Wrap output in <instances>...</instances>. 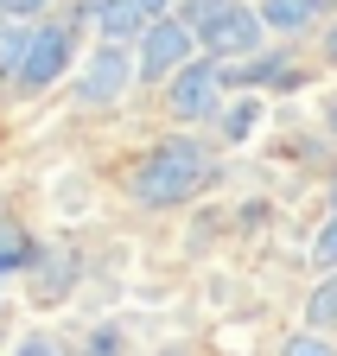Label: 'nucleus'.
I'll use <instances>...</instances> for the list:
<instances>
[{
  "instance_id": "nucleus-1",
  "label": "nucleus",
  "mask_w": 337,
  "mask_h": 356,
  "mask_svg": "<svg viewBox=\"0 0 337 356\" xmlns=\"http://www.w3.org/2000/svg\"><path fill=\"white\" fill-rule=\"evenodd\" d=\"M210 178H217V159H210L204 140H191V134H172V140H153L134 172H128V197L140 210H179L191 204L197 191H210Z\"/></svg>"
},
{
  "instance_id": "nucleus-2",
  "label": "nucleus",
  "mask_w": 337,
  "mask_h": 356,
  "mask_svg": "<svg viewBox=\"0 0 337 356\" xmlns=\"http://www.w3.org/2000/svg\"><path fill=\"white\" fill-rule=\"evenodd\" d=\"M191 32L210 58H255L261 44V7H248V0H191Z\"/></svg>"
},
{
  "instance_id": "nucleus-3",
  "label": "nucleus",
  "mask_w": 337,
  "mask_h": 356,
  "mask_svg": "<svg viewBox=\"0 0 337 356\" xmlns=\"http://www.w3.org/2000/svg\"><path fill=\"white\" fill-rule=\"evenodd\" d=\"M140 83V58L128 51V44H96L90 58H83V70H76V102L83 108H108V102H121L128 89Z\"/></svg>"
},
{
  "instance_id": "nucleus-4",
  "label": "nucleus",
  "mask_w": 337,
  "mask_h": 356,
  "mask_svg": "<svg viewBox=\"0 0 337 356\" xmlns=\"http://www.w3.org/2000/svg\"><path fill=\"white\" fill-rule=\"evenodd\" d=\"M191 51H197L191 19H179V13L153 19V26L140 32V44H134V58H140V83H172V76L191 64Z\"/></svg>"
},
{
  "instance_id": "nucleus-5",
  "label": "nucleus",
  "mask_w": 337,
  "mask_h": 356,
  "mask_svg": "<svg viewBox=\"0 0 337 356\" xmlns=\"http://www.w3.org/2000/svg\"><path fill=\"white\" fill-rule=\"evenodd\" d=\"M223 64L217 58H191L172 83H165V108H172V121H210L223 115Z\"/></svg>"
},
{
  "instance_id": "nucleus-6",
  "label": "nucleus",
  "mask_w": 337,
  "mask_h": 356,
  "mask_svg": "<svg viewBox=\"0 0 337 356\" xmlns=\"http://www.w3.org/2000/svg\"><path fill=\"white\" fill-rule=\"evenodd\" d=\"M70 51H76V38H70V26L64 19H51V26H32V44H26V58H19V89H51L64 70H70Z\"/></svg>"
},
{
  "instance_id": "nucleus-7",
  "label": "nucleus",
  "mask_w": 337,
  "mask_h": 356,
  "mask_svg": "<svg viewBox=\"0 0 337 356\" xmlns=\"http://www.w3.org/2000/svg\"><path fill=\"white\" fill-rule=\"evenodd\" d=\"M90 19H96V32H102L108 44H134L159 13H153V0H96Z\"/></svg>"
},
{
  "instance_id": "nucleus-8",
  "label": "nucleus",
  "mask_w": 337,
  "mask_h": 356,
  "mask_svg": "<svg viewBox=\"0 0 337 356\" xmlns=\"http://www.w3.org/2000/svg\"><path fill=\"white\" fill-rule=\"evenodd\" d=\"M318 13H324V0H261V26H268V32H280V38L318 26Z\"/></svg>"
},
{
  "instance_id": "nucleus-9",
  "label": "nucleus",
  "mask_w": 337,
  "mask_h": 356,
  "mask_svg": "<svg viewBox=\"0 0 337 356\" xmlns=\"http://www.w3.org/2000/svg\"><path fill=\"white\" fill-rule=\"evenodd\" d=\"M306 331H337V274H324L318 286H312V299H306Z\"/></svg>"
},
{
  "instance_id": "nucleus-10",
  "label": "nucleus",
  "mask_w": 337,
  "mask_h": 356,
  "mask_svg": "<svg viewBox=\"0 0 337 356\" xmlns=\"http://www.w3.org/2000/svg\"><path fill=\"white\" fill-rule=\"evenodd\" d=\"M312 267L318 274H337V210H331V222H318V236H312Z\"/></svg>"
},
{
  "instance_id": "nucleus-11",
  "label": "nucleus",
  "mask_w": 337,
  "mask_h": 356,
  "mask_svg": "<svg viewBox=\"0 0 337 356\" xmlns=\"http://www.w3.org/2000/svg\"><path fill=\"white\" fill-rule=\"evenodd\" d=\"M280 356H337V343H331L324 331H299V337L280 343Z\"/></svg>"
},
{
  "instance_id": "nucleus-12",
  "label": "nucleus",
  "mask_w": 337,
  "mask_h": 356,
  "mask_svg": "<svg viewBox=\"0 0 337 356\" xmlns=\"http://www.w3.org/2000/svg\"><path fill=\"white\" fill-rule=\"evenodd\" d=\"M13 356H70V343L64 337H51V331H32V337H19V350Z\"/></svg>"
},
{
  "instance_id": "nucleus-13",
  "label": "nucleus",
  "mask_w": 337,
  "mask_h": 356,
  "mask_svg": "<svg viewBox=\"0 0 337 356\" xmlns=\"http://www.w3.org/2000/svg\"><path fill=\"white\" fill-rule=\"evenodd\" d=\"M324 58H331V64H337V26H331V32H324Z\"/></svg>"
},
{
  "instance_id": "nucleus-14",
  "label": "nucleus",
  "mask_w": 337,
  "mask_h": 356,
  "mask_svg": "<svg viewBox=\"0 0 337 356\" xmlns=\"http://www.w3.org/2000/svg\"><path fill=\"white\" fill-rule=\"evenodd\" d=\"M324 127H331V134H337V96H331V108H324Z\"/></svg>"
},
{
  "instance_id": "nucleus-15",
  "label": "nucleus",
  "mask_w": 337,
  "mask_h": 356,
  "mask_svg": "<svg viewBox=\"0 0 337 356\" xmlns=\"http://www.w3.org/2000/svg\"><path fill=\"white\" fill-rule=\"evenodd\" d=\"M13 7H19V13H38V7H45V0H13Z\"/></svg>"
},
{
  "instance_id": "nucleus-16",
  "label": "nucleus",
  "mask_w": 337,
  "mask_h": 356,
  "mask_svg": "<svg viewBox=\"0 0 337 356\" xmlns=\"http://www.w3.org/2000/svg\"><path fill=\"white\" fill-rule=\"evenodd\" d=\"M331 210H337V172H331Z\"/></svg>"
}]
</instances>
